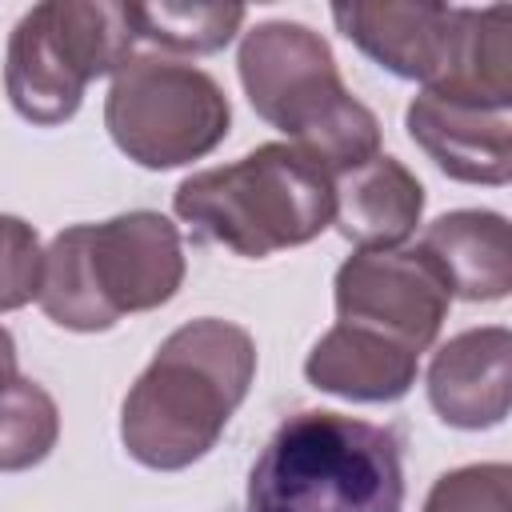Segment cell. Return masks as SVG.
I'll return each mask as SVG.
<instances>
[{
    "instance_id": "4fadbf2b",
    "label": "cell",
    "mask_w": 512,
    "mask_h": 512,
    "mask_svg": "<svg viewBox=\"0 0 512 512\" xmlns=\"http://www.w3.org/2000/svg\"><path fill=\"white\" fill-rule=\"evenodd\" d=\"M416 364L420 356L408 352L404 344L352 324H336L312 344L304 360V376L320 392L360 404H384V400H400L416 384Z\"/></svg>"
},
{
    "instance_id": "8992f818",
    "label": "cell",
    "mask_w": 512,
    "mask_h": 512,
    "mask_svg": "<svg viewBox=\"0 0 512 512\" xmlns=\"http://www.w3.org/2000/svg\"><path fill=\"white\" fill-rule=\"evenodd\" d=\"M124 4L44 0L20 16L8 36L4 88L12 108L40 128L76 116L84 88L132 56Z\"/></svg>"
},
{
    "instance_id": "30bf717a",
    "label": "cell",
    "mask_w": 512,
    "mask_h": 512,
    "mask_svg": "<svg viewBox=\"0 0 512 512\" xmlns=\"http://www.w3.org/2000/svg\"><path fill=\"white\" fill-rule=\"evenodd\" d=\"M408 136L428 160L464 184H508L512 176V116L508 108H480L420 92L404 112Z\"/></svg>"
},
{
    "instance_id": "9c48e42d",
    "label": "cell",
    "mask_w": 512,
    "mask_h": 512,
    "mask_svg": "<svg viewBox=\"0 0 512 512\" xmlns=\"http://www.w3.org/2000/svg\"><path fill=\"white\" fill-rule=\"evenodd\" d=\"M336 28L392 76L436 92L452 80L468 8L452 4H332Z\"/></svg>"
},
{
    "instance_id": "5bb4252c",
    "label": "cell",
    "mask_w": 512,
    "mask_h": 512,
    "mask_svg": "<svg viewBox=\"0 0 512 512\" xmlns=\"http://www.w3.org/2000/svg\"><path fill=\"white\" fill-rule=\"evenodd\" d=\"M420 248L440 264L452 296L460 300H504L512 288V244L500 212H444L428 224Z\"/></svg>"
},
{
    "instance_id": "3957f363",
    "label": "cell",
    "mask_w": 512,
    "mask_h": 512,
    "mask_svg": "<svg viewBox=\"0 0 512 512\" xmlns=\"http://www.w3.org/2000/svg\"><path fill=\"white\" fill-rule=\"evenodd\" d=\"M184 284L180 232L160 212H124L52 236L40 272V308L72 332H108L132 312L168 304Z\"/></svg>"
},
{
    "instance_id": "d6986e66",
    "label": "cell",
    "mask_w": 512,
    "mask_h": 512,
    "mask_svg": "<svg viewBox=\"0 0 512 512\" xmlns=\"http://www.w3.org/2000/svg\"><path fill=\"white\" fill-rule=\"evenodd\" d=\"M4 376H16V340L8 328H0V380Z\"/></svg>"
},
{
    "instance_id": "277c9868",
    "label": "cell",
    "mask_w": 512,
    "mask_h": 512,
    "mask_svg": "<svg viewBox=\"0 0 512 512\" xmlns=\"http://www.w3.org/2000/svg\"><path fill=\"white\" fill-rule=\"evenodd\" d=\"M236 64L256 116L280 128L328 176L380 156V120L344 88L328 40L308 24H256Z\"/></svg>"
},
{
    "instance_id": "7a4b0ae2",
    "label": "cell",
    "mask_w": 512,
    "mask_h": 512,
    "mask_svg": "<svg viewBox=\"0 0 512 512\" xmlns=\"http://www.w3.org/2000/svg\"><path fill=\"white\" fill-rule=\"evenodd\" d=\"M244 512H404V444L356 416L296 412L256 456Z\"/></svg>"
},
{
    "instance_id": "5b68a950",
    "label": "cell",
    "mask_w": 512,
    "mask_h": 512,
    "mask_svg": "<svg viewBox=\"0 0 512 512\" xmlns=\"http://www.w3.org/2000/svg\"><path fill=\"white\" fill-rule=\"evenodd\" d=\"M176 216L236 256L264 260L316 240L336 212L332 176L292 144H260L236 164L180 180Z\"/></svg>"
},
{
    "instance_id": "2e32d148",
    "label": "cell",
    "mask_w": 512,
    "mask_h": 512,
    "mask_svg": "<svg viewBox=\"0 0 512 512\" xmlns=\"http://www.w3.org/2000/svg\"><path fill=\"white\" fill-rule=\"evenodd\" d=\"M60 436L56 400L28 376L0 380V472H24L40 464Z\"/></svg>"
},
{
    "instance_id": "9a60e30c",
    "label": "cell",
    "mask_w": 512,
    "mask_h": 512,
    "mask_svg": "<svg viewBox=\"0 0 512 512\" xmlns=\"http://www.w3.org/2000/svg\"><path fill=\"white\" fill-rule=\"evenodd\" d=\"M128 28L168 52H216L244 24L240 4H124Z\"/></svg>"
},
{
    "instance_id": "52a82bcc",
    "label": "cell",
    "mask_w": 512,
    "mask_h": 512,
    "mask_svg": "<svg viewBox=\"0 0 512 512\" xmlns=\"http://www.w3.org/2000/svg\"><path fill=\"white\" fill-rule=\"evenodd\" d=\"M232 124L224 88L164 52H132L104 100V128L140 168H180L208 156Z\"/></svg>"
},
{
    "instance_id": "8fae6325",
    "label": "cell",
    "mask_w": 512,
    "mask_h": 512,
    "mask_svg": "<svg viewBox=\"0 0 512 512\" xmlns=\"http://www.w3.org/2000/svg\"><path fill=\"white\" fill-rule=\"evenodd\" d=\"M508 328H468L428 364V400L452 428H496L508 416Z\"/></svg>"
},
{
    "instance_id": "ac0fdd59",
    "label": "cell",
    "mask_w": 512,
    "mask_h": 512,
    "mask_svg": "<svg viewBox=\"0 0 512 512\" xmlns=\"http://www.w3.org/2000/svg\"><path fill=\"white\" fill-rule=\"evenodd\" d=\"M44 252L36 228L20 216H0V312L24 308L40 292Z\"/></svg>"
},
{
    "instance_id": "ba28073f",
    "label": "cell",
    "mask_w": 512,
    "mask_h": 512,
    "mask_svg": "<svg viewBox=\"0 0 512 512\" xmlns=\"http://www.w3.org/2000/svg\"><path fill=\"white\" fill-rule=\"evenodd\" d=\"M452 288L440 264L416 248H360L336 268L340 324L388 336L408 352L432 348L448 316Z\"/></svg>"
},
{
    "instance_id": "e0dca14e",
    "label": "cell",
    "mask_w": 512,
    "mask_h": 512,
    "mask_svg": "<svg viewBox=\"0 0 512 512\" xmlns=\"http://www.w3.org/2000/svg\"><path fill=\"white\" fill-rule=\"evenodd\" d=\"M424 512H512V468L508 464H468L444 472Z\"/></svg>"
},
{
    "instance_id": "7c38bea8",
    "label": "cell",
    "mask_w": 512,
    "mask_h": 512,
    "mask_svg": "<svg viewBox=\"0 0 512 512\" xmlns=\"http://www.w3.org/2000/svg\"><path fill=\"white\" fill-rule=\"evenodd\" d=\"M332 200V224L360 248H400L424 216V188L396 156H372L360 168L340 172Z\"/></svg>"
},
{
    "instance_id": "6da1fadb",
    "label": "cell",
    "mask_w": 512,
    "mask_h": 512,
    "mask_svg": "<svg viewBox=\"0 0 512 512\" xmlns=\"http://www.w3.org/2000/svg\"><path fill=\"white\" fill-rule=\"evenodd\" d=\"M256 376L252 336L216 316L180 324L136 376L120 408L128 456L156 472L196 464L216 448Z\"/></svg>"
}]
</instances>
